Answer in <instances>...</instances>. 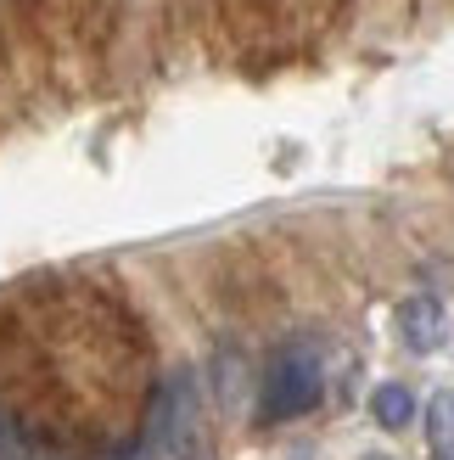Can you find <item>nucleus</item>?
<instances>
[{
	"label": "nucleus",
	"mask_w": 454,
	"mask_h": 460,
	"mask_svg": "<svg viewBox=\"0 0 454 460\" xmlns=\"http://www.w3.org/2000/svg\"><path fill=\"white\" fill-rule=\"evenodd\" d=\"M320 387H326V365L309 342H286V349L264 365V382H258V416L264 421H292V416H309L320 404Z\"/></svg>",
	"instance_id": "obj_2"
},
{
	"label": "nucleus",
	"mask_w": 454,
	"mask_h": 460,
	"mask_svg": "<svg viewBox=\"0 0 454 460\" xmlns=\"http://www.w3.org/2000/svg\"><path fill=\"white\" fill-rule=\"evenodd\" d=\"M398 332L404 342H410L415 354H438L443 342H449V309L438 304V297H404L398 304Z\"/></svg>",
	"instance_id": "obj_3"
},
{
	"label": "nucleus",
	"mask_w": 454,
	"mask_h": 460,
	"mask_svg": "<svg viewBox=\"0 0 454 460\" xmlns=\"http://www.w3.org/2000/svg\"><path fill=\"white\" fill-rule=\"evenodd\" d=\"M196 427H202L196 382L186 371H174L169 382H157V394L146 404V421H141V438H135L129 460H191Z\"/></svg>",
	"instance_id": "obj_1"
},
{
	"label": "nucleus",
	"mask_w": 454,
	"mask_h": 460,
	"mask_svg": "<svg viewBox=\"0 0 454 460\" xmlns=\"http://www.w3.org/2000/svg\"><path fill=\"white\" fill-rule=\"evenodd\" d=\"M0 460H29V449H22V432L12 416H0Z\"/></svg>",
	"instance_id": "obj_6"
},
{
	"label": "nucleus",
	"mask_w": 454,
	"mask_h": 460,
	"mask_svg": "<svg viewBox=\"0 0 454 460\" xmlns=\"http://www.w3.org/2000/svg\"><path fill=\"white\" fill-rule=\"evenodd\" d=\"M426 438H432L438 455L454 460V394H438L432 410H426Z\"/></svg>",
	"instance_id": "obj_5"
},
{
	"label": "nucleus",
	"mask_w": 454,
	"mask_h": 460,
	"mask_svg": "<svg viewBox=\"0 0 454 460\" xmlns=\"http://www.w3.org/2000/svg\"><path fill=\"white\" fill-rule=\"evenodd\" d=\"M371 416L388 427V432H398V427H410L415 421V394L404 382H381L376 394H371Z\"/></svg>",
	"instance_id": "obj_4"
}]
</instances>
